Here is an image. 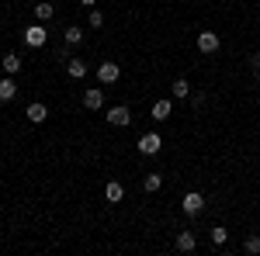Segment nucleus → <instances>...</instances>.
Returning <instances> with one entry per match:
<instances>
[{
	"label": "nucleus",
	"mask_w": 260,
	"mask_h": 256,
	"mask_svg": "<svg viewBox=\"0 0 260 256\" xmlns=\"http://www.w3.org/2000/svg\"><path fill=\"white\" fill-rule=\"evenodd\" d=\"M45 118H49V107H45V104H39V100H35V104H28V121L42 125Z\"/></svg>",
	"instance_id": "nucleus-8"
},
{
	"label": "nucleus",
	"mask_w": 260,
	"mask_h": 256,
	"mask_svg": "<svg viewBox=\"0 0 260 256\" xmlns=\"http://www.w3.org/2000/svg\"><path fill=\"white\" fill-rule=\"evenodd\" d=\"M118 77H121L118 62H101V66H98V80H101V83H115Z\"/></svg>",
	"instance_id": "nucleus-5"
},
{
	"label": "nucleus",
	"mask_w": 260,
	"mask_h": 256,
	"mask_svg": "<svg viewBox=\"0 0 260 256\" xmlns=\"http://www.w3.org/2000/svg\"><path fill=\"white\" fill-rule=\"evenodd\" d=\"M66 73H70L73 80L87 77V62H83V59H70V62H66Z\"/></svg>",
	"instance_id": "nucleus-12"
},
{
	"label": "nucleus",
	"mask_w": 260,
	"mask_h": 256,
	"mask_svg": "<svg viewBox=\"0 0 260 256\" xmlns=\"http://www.w3.org/2000/svg\"><path fill=\"white\" fill-rule=\"evenodd\" d=\"M45 39H49V35H45V28H42V24H31V28L24 31V45H31V49H42Z\"/></svg>",
	"instance_id": "nucleus-3"
},
{
	"label": "nucleus",
	"mask_w": 260,
	"mask_h": 256,
	"mask_svg": "<svg viewBox=\"0 0 260 256\" xmlns=\"http://www.w3.org/2000/svg\"><path fill=\"white\" fill-rule=\"evenodd\" d=\"M225 239H229V232H225L222 225H215V229H212V242H215V246H222Z\"/></svg>",
	"instance_id": "nucleus-19"
},
{
	"label": "nucleus",
	"mask_w": 260,
	"mask_h": 256,
	"mask_svg": "<svg viewBox=\"0 0 260 256\" xmlns=\"http://www.w3.org/2000/svg\"><path fill=\"white\" fill-rule=\"evenodd\" d=\"M198 49L205 52V56L219 52V35H215V31H201V35H198Z\"/></svg>",
	"instance_id": "nucleus-4"
},
{
	"label": "nucleus",
	"mask_w": 260,
	"mask_h": 256,
	"mask_svg": "<svg viewBox=\"0 0 260 256\" xmlns=\"http://www.w3.org/2000/svg\"><path fill=\"white\" fill-rule=\"evenodd\" d=\"M167 115H170V100H156V104H153V118H167Z\"/></svg>",
	"instance_id": "nucleus-16"
},
{
	"label": "nucleus",
	"mask_w": 260,
	"mask_h": 256,
	"mask_svg": "<svg viewBox=\"0 0 260 256\" xmlns=\"http://www.w3.org/2000/svg\"><path fill=\"white\" fill-rule=\"evenodd\" d=\"M52 14H56V7H52L49 0H42L39 7H35V18H39V21H52Z\"/></svg>",
	"instance_id": "nucleus-14"
},
{
	"label": "nucleus",
	"mask_w": 260,
	"mask_h": 256,
	"mask_svg": "<svg viewBox=\"0 0 260 256\" xmlns=\"http://www.w3.org/2000/svg\"><path fill=\"white\" fill-rule=\"evenodd\" d=\"M160 184H163V177H160V173H149V177L142 180V187H146L149 194H153V191H160Z\"/></svg>",
	"instance_id": "nucleus-17"
},
{
	"label": "nucleus",
	"mask_w": 260,
	"mask_h": 256,
	"mask_svg": "<svg viewBox=\"0 0 260 256\" xmlns=\"http://www.w3.org/2000/svg\"><path fill=\"white\" fill-rule=\"evenodd\" d=\"M101 104H104V94H101V90H87V94H83V107H87V111H98Z\"/></svg>",
	"instance_id": "nucleus-10"
},
{
	"label": "nucleus",
	"mask_w": 260,
	"mask_h": 256,
	"mask_svg": "<svg viewBox=\"0 0 260 256\" xmlns=\"http://www.w3.org/2000/svg\"><path fill=\"white\" fill-rule=\"evenodd\" d=\"M80 42H83V31L77 28V24H73V28H66V45H80Z\"/></svg>",
	"instance_id": "nucleus-18"
},
{
	"label": "nucleus",
	"mask_w": 260,
	"mask_h": 256,
	"mask_svg": "<svg viewBox=\"0 0 260 256\" xmlns=\"http://www.w3.org/2000/svg\"><path fill=\"white\" fill-rule=\"evenodd\" d=\"M160 135H156V132H146V135L139 138V153L142 156H156V153H160Z\"/></svg>",
	"instance_id": "nucleus-1"
},
{
	"label": "nucleus",
	"mask_w": 260,
	"mask_h": 256,
	"mask_svg": "<svg viewBox=\"0 0 260 256\" xmlns=\"http://www.w3.org/2000/svg\"><path fill=\"white\" fill-rule=\"evenodd\" d=\"M243 249H246V253H260V236H250L243 242Z\"/></svg>",
	"instance_id": "nucleus-20"
},
{
	"label": "nucleus",
	"mask_w": 260,
	"mask_h": 256,
	"mask_svg": "<svg viewBox=\"0 0 260 256\" xmlns=\"http://www.w3.org/2000/svg\"><path fill=\"white\" fill-rule=\"evenodd\" d=\"M187 94H191V83H187L184 77H177L174 80V97H187Z\"/></svg>",
	"instance_id": "nucleus-15"
},
{
	"label": "nucleus",
	"mask_w": 260,
	"mask_h": 256,
	"mask_svg": "<svg viewBox=\"0 0 260 256\" xmlns=\"http://www.w3.org/2000/svg\"><path fill=\"white\" fill-rule=\"evenodd\" d=\"M194 246H198V239L191 236V232H177V249L180 253H194Z\"/></svg>",
	"instance_id": "nucleus-9"
},
{
	"label": "nucleus",
	"mask_w": 260,
	"mask_h": 256,
	"mask_svg": "<svg viewBox=\"0 0 260 256\" xmlns=\"http://www.w3.org/2000/svg\"><path fill=\"white\" fill-rule=\"evenodd\" d=\"M108 121H111V125H118V128H125V125L132 121V111H128L125 104H118V107H111V111H108Z\"/></svg>",
	"instance_id": "nucleus-6"
},
{
	"label": "nucleus",
	"mask_w": 260,
	"mask_h": 256,
	"mask_svg": "<svg viewBox=\"0 0 260 256\" xmlns=\"http://www.w3.org/2000/svg\"><path fill=\"white\" fill-rule=\"evenodd\" d=\"M80 4H87V7H94V4H98V0H80Z\"/></svg>",
	"instance_id": "nucleus-23"
},
{
	"label": "nucleus",
	"mask_w": 260,
	"mask_h": 256,
	"mask_svg": "<svg viewBox=\"0 0 260 256\" xmlns=\"http://www.w3.org/2000/svg\"><path fill=\"white\" fill-rule=\"evenodd\" d=\"M250 66H253V77L260 80V52H257V56H253V62H250Z\"/></svg>",
	"instance_id": "nucleus-22"
},
{
	"label": "nucleus",
	"mask_w": 260,
	"mask_h": 256,
	"mask_svg": "<svg viewBox=\"0 0 260 256\" xmlns=\"http://www.w3.org/2000/svg\"><path fill=\"white\" fill-rule=\"evenodd\" d=\"M104 197H108V201H111V204H118L121 197H125V187H121L118 180H111V184H108V187H104Z\"/></svg>",
	"instance_id": "nucleus-11"
},
{
	"label": "nucleus",
	"mask_w": 260,
	"mask_h": 256,
	"mask_svg": "<svg viewBox=\"0 0 260 256\" xmlns=\"http://www.w3.org/2000/svg\"><path fill=\"white\" fill-rule=\"evenodd\" d=\"M0 66H4V73H7V77H14V73L21 69V56H18V52H7V56L0 59Z\"/></svg>",
	"instance_id": "nucleus-7"
},
{
	"label": "nucleus",
	"mask_w": 260,
	"mask_h": 256,
	"mask_svg": "<svg viewBox=\"0 0 260 256\" xmlns=\"http://www.w3.org/2000/svg\"><path fill=\"white\" fill-rule=\"evenodd\" d=\"M18 97V87H14V80H0V100H14Z\"/></svg>",
	"instance_id": "nucleus-13"
},
{
	"label": "nucleus",
	"mask_w": 260,
	"mask_h": 256,
	"mask_svg": "<svg viewBox=\"0 0 260 256\" xmlns=\"http://www.w3.org/2000/svg\"><path fill=\"white\" fill-rule=\"evenodd\" d=\"M104 24V14L101 11H90V28H101Z\"/></svg>",
	"instance_id": "nucleus-21"
},
{
	"label": "nucleus",
	"mask_w": 260,
	"mask_h": 256,
	"mask_svg": "<svg viewBox=\"0 0 260 256\" xmlns=\"http://www.w3.org/2000/svg\"><path fill=\"white\" fill-rule=\"evenodd\" d=\"M180 208H184V215H198L201 208H205V197H201L198 191H191V194H184V201H180Z\"/></svg>",
	"instance_id": "nucleus-2"
}]
</instances>
